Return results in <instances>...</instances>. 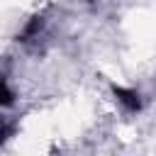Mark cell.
<instances>
[{"label":"cell","instance_id":"obj_3","mask_svg":"<svg viewBox=\"0 0 156 156\" xmlns=\"http://www.w3.org/2000/svg\"><path fill=\"white\" fill-rule=\"evenodd\" d=\"M5 134H7V124H0V141L5 139Z\"/></svg>","mask_w":156,"mask_h":156},{"label":"cell","instance_id":"obj_1","mask_svg":"<svg viewBox=\"0 0 156 156\" xmlns=\"http://www.w3.org/2000/svg\"><path fill=\"white\" fill-rule=\"evenodd\" d=\"M115 95L129 107V110H139V95L132 93V90H124V88H115Z\"/></svg>","mask_w":156,"mask_h":156},{"label":"cell","instance_id":"obj_2","mask_svg":"<svg viewBox=\"0 0 156 156\" xmlns=\"http://www.w3.org/2000/svg\"><path fill=\"white\" fill-rule=\"evenodd\" d=\"M10 102H12V93H10L7 83L0 78V105H10Z\"/></svg>","mask_w":156,"mask_h":156}]
</instances>
